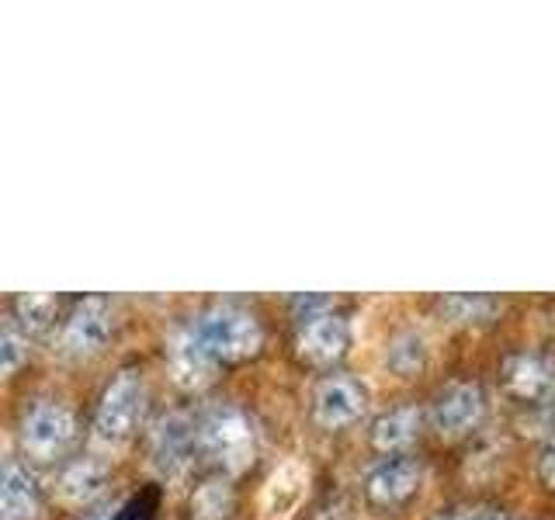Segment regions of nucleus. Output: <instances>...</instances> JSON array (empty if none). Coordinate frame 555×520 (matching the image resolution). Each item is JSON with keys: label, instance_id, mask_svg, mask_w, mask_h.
I'll use <instances>...</instances> for the list:
<instances>
[{"label": "nucleus", "instance_id": "obj_23", "mask_svg": "<svg viewBox=\"0 0 555 520\" xmlns=\"http://www.w3.org/2000/svg\"><path fill=\"white\" fill-rule=\"evenodd\" d=\"M462 520H514L511 514H496V510H482V514H468Z\"/></svg>", "mask_w": 555, "mask_h": 520}, {"label": "nucleus", "instance_id": "obj_8", "mask_svg": "<svg viewBox=\"0 0 555 520\" xmlns=\"http://www.w3.org/2000/svg\"><path fill=\"white\" fill-rule=\"evenodd\" d=\"M198 438H195V424L188 420L181 413H167L160 424L153 430V441H150V455H153V468L160 472L164 479H178L191 455H195Z\"/></svg>", "mask_w": 555, "mask_h": 520}, {"label": "nucleus", "instance_id": "obj_1", "mask_svg": "<svg viewBox=\"0 0 555 520\" xmlns=\"http://www.w3.org/2000/svg\"><path fill=\"white\" fill-rule=\"evenodd\" d=\"M191 334L202 343V351L212 361H247L264 347V329L247 309L212 306L205 309Z\"/></svg>", "mask_w": 555, "mask_h": 520}, {"label": "nucleus", "instance_id": "obj_10", "mask_svg": "<svg viewBox=\"0 0 555 520\" xmlns=\"http://www.w3.org/2000/svg\"><path fill=\"white\" fill-rule=\"evenodd\" d=\"M421 461L416 458H386L378 461L369 479H364V496H369L372 507H399V503H406L416 485H421Z\"/></svg>", "mask_w": 555, "mask_h": 520}, {"label": "nucleus", "instance_id": "obj_13", "mask_svg": "<svg viewBox=\"0 0 555 520\" xmlns=\"http://www.w3.org/2000/svg\"><path fill=\"white\" fill-rule=\"evenodd\" d=\"M108 476H112V468H108V461H104L101 455H77L60 472V479H56L60 496L66 503H87V499L101 496Z\"/></svg>", "mask_w": 555, "mask_h": 520}, {"label": "nucleus", "instance_id": "obj_4", "mask_svg": "<svg viewBox=\"0 0 555 520\" xmlns=\"http://www.w3.org/2000/svg\"><path fill=\"white\" fill-rule=\"evenodd\" d=\"M146 392H143V375L139 368H121L112 386L104 389L98 416H94V433L104 444H121L135 430L139 413H143Z\"/></svg>", "mask_w": 555, "mask_h": 520}, {"label": "nucleus", "instance_id": "obj_3", "mask_svg": "<svg viewBox=\"0 0 555 520\" xmlns=\"http://www.w3.org/2000/svg\"><path fill=\"white\" fill-rule=\"evenodd\" d=\"M77 438V420L63 403L52 399H39L35 406H28L22 420V451L31 461H60L66 458V451L74 447Z\"/></svg>", "mask_w": 555, "mask_h": 520}, {"label": "nucleus", "instance_id": "obj_5", "mask_svg": "<svg viewBox=\"0 0 555 520\" xmlns=\"http://www.w3.org/2000/svg\"><path fill=\"white\" fill-rule=\"evenodd\" d=\"M112 340V309L98 295H87L74 306L60 329V354L63 358H91Z\"/></svg>", "mask_w": 555, "mask_h": 520}, {"label": "nucleus", "instance_id": "obj_15", "mask_svg": "<svg viewBox=\"0 0 555 520\" xmlns=\"http://www.w3.org/2000/svg\"><path fill=\"white\" fill-rule=\"evenodd\" d=\"M306 493V468L299 461H285L278 472L271 476L268 490H264V517H288Z\"/></svg>", "mask_w": 555, "mask_h": 520}, {"label": "nucleus", "instance_id": "obj_11", "mask_svg": "<svg viewBox=\"0 0 555 520\" xmlns=\"http://www.w3.org/2000/svg\"><path fill=\"white\" fill-rule=\"evenodd\" d=\"M216 361L202 351L191 329H173L167 340V372L181 389H202L212 378Z\"/></svg>", "mask_w": 555, "mask_h": 520}, {"label": "nucleus", "instance_id": "obj_9", "mask_svg": "<svg viewBox=\"0 0 555 520\" xmlns=\"http://www.w3.org/2000/svg\"><path fill=\"white\" fill-rule=\"evenodd\" d=\"M482 410H486V395L476 381H455V386H448L434 399L430 420L444 438H459V433L473 430L482 420Z\"/></svg>", "mask_w": 555, "mask_h": 520}, {"label": "nucleus", "instance_id": "obj_20", "mask_svg": "<svg viewBox=\"0 0 555 520\" xmlns=\"http://www.w3.org/2000/svg\"><path fill=\"white\" fill-rule=\"evenodd\" d=\"M14 312H17V320H22L25 329H31V334H42V329H49L52 320L60 316V299H56V295H42V291L22 295V299L14 302Z\"/></svg>", "mask_w": 555, "mask_h": 520}, {"label": "nucleus", "instance_id": "obj_16", "mask_svg": "<svg viewBox=\"0 0 555 520\" xmlns=\"http://www.w3.org/2000/svg\"><path fill=\"white\" fill-rule=\"evenodd\" d=\"M416 430H421V413L413 406H396L372 424V444L378 451H403L416 438Z\"/></svg>", "mask_w": 555, "mask_h": 520}, {"label": "nucleus", "instance_id": "obj_22", "mask_svg": "<svg viewBox=\"0 0 555 520\" xmlns=\"http://www.w3.org/2000/svg\"><path fill=\"white\" fill-rule=\"evenodd\" d=\"M538 472H542V479H545L548 490H555V444L545 451L542 461H538Z\"/></svg>", "mask_w": 555, "mask_h": 520}, {"label": "nucleus", "instance_id": "obj_6", "mask_svg": "<svg viewBox=\"0 0 555 520\" xmlns=\"http://www.w3.org/2000/svg\"><path fill=\"white\" fill-rule=\"evenodd\" d=\"M364 406H369V395H364V389L347 375L323 378L317 392H312V420L323 430H344L358 424Z\"/></svg>", "mask_w": 555, "mask_h": 520}, {"label": "nucleus", "instance_id": "obj_21", "mask_svg": "<svg viewBox=\"0 0 555 520\" xmlns=\"http://www.w3.org/2000/svg\"><path fill=\"white\" fill-rule=\"evenodd\" d=\"M28 358V343L25 337L11 326H0V381H8Z\"/></svg>", "mask_w": 555, "mask_h": 520}, {"label": "nucleus", "instance_id": "obj_14", "mask_svg": "<svg viewBox=\"0 0 555 520\" xmlns=\"http://www.w3.org/2000/svg\"><path fill=\"white\" fill-rule=\"evenodd\" d=\"M39 514V490L22 465L0 472V520H31Z\"/></svg>", "mask_w": 555, "mask_h": 520}, {"label": "nucleus", "instance_id": "obj_12", "mask_svg": "<svg viewBox=\"0 0 555 520\" xmlns=\"http://www.w3.org/2000/svg\"><path fill=\"white\" fill-rule=\"evenodd\" d=\"M503 381L507 392L525 399V403H538L555 392V364L542 354H514L503 364Z\"/></svg>", "mask_w": 555, "mask_h": 520}, {"label": "nucleus", "instance_id": "obj_18", "mask_svg": "<svg viewBox=\"0 0 555 520\" xmlns=\"http://www.w3.org/2000/svg\"><path fill=\"white\" fill-rule=\"evenodd\" d=\"M191 514H195V520H225L233 514V485L230 479L222 476H212L205 479L195 496H191Z\"/></svg>", "mask_w": 555, "mask_h": 520}, {"label": "nucleus", "instance_id": "obj_24", "mask_svg": "<svg viewBox=\"0 0 555 520\" xmlns=\"http://www.w3.org/2000/svg\"><path fill=\"white\" fill-rule=\"evenodd\" d=\"M87 520H108V517H87Z\"/></svg>", "mask_w": 555, "mask_h": 520}, {"label": "nucleus", "instance_id": "obj_17", "mask_svg": "<svg viewBox=\"0 0 555 520\" xmlns=\"http://www.w3.org/2000/svg\"><path fill=\"white\" fill-rule=\"evenodd\" d=\"M386 364L399 378L416 375L427 364V337L421 329H403V334H396L386 347Z\"/></svg>", "mask_w": 555, "mask_h": 520}, {"label": "nucleus", "instance_id": "obj_2", "mask_svg": "<svg viewBox=\"0 0 555 520\" xmlns=\"http://www.w3.org/2000/svg\"><path fill=\"white\" fill-rule=\"evenodd\" d=\"M195 438H198L202 455L230 476L247 472L257 458V433L236 406L222 403L216 410H208L202 427L195 430Z\"/></svg>", "mask_w": 555, "mask_h": 520}, {"label": "nucleus", "instance_id": "obj_7", "mask_svg": "<svg viewBox=\"0 0 555 520\" xmlns=\"http://www.w3.org/2000/svg\"><path fill=\"white\" fill-rule=\"evenodd\" d=\"M295 347L309 364H334L347 354L351 347V326H347L344 316L337 312H317V316L299 320V337H295Z\"/></svg>", "mask_w": 555, "mask_h": 520}, {"label": "nucleus", "instance_id": "obj_19", "mask_svg": "<svg viewBox=\"0 0 555 520\" xmlns=\"http://www.w3.org/2000/svg\"><path fill=\"white\" fill-rule=\"evenodd\" d=\"M441 312L451 323H479V320H490L496 312V299H490V295H468V291L444 295Z\"/></svg>", "mask_w": 555, "mask_h": 520}]
</instances>
